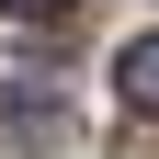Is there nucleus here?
<instances>
[{"label":"nucleus","mask_w":159,"mask_h":159,"mask_svg":"<svg viewBox=\"0 0 159 159\" xmlns=\"http://www.w3.org/2000/svg\"><path fill=\"white\" fill-rule=\"evenodd\" d=\"M114 102L125 114H159V34H136V46L114 57Z\"/></svg>","instance_id":"1"},{"label":"nucleus","mask_w":159,"mask_h":159,"mask_svg":"<svg viewBox=\"0 0 159 159\" xmlns=\"http://www.w3.org/2000/svg\"><path fill=\"white\" fill-rule=\"evenodd\" d=\"M11 11H34V23H57V11H68V0H11Z\"/></svg>","instance_id":"2"}]
</instances>
